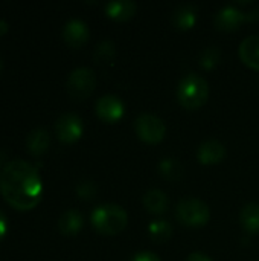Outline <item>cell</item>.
Instances as JSON below:
<instances>
[{
	"label": "cell",
	"mask_w": 259,
	"mask_h": 261,
	"mask_svg": "<svg viewBox=\"0 0 259 261\" xmlns=\"http://www.w3.org/2000/svg\"><path fill=\"white\" fill-rule=\"evenodd\" d=\"M82 226H84V217L78 210H67L58 219V231L66 237L78 236Z\"/></svg>",
	"instance_id": "15"
},
{
	"label": "cell",
	"mask_w": 259,
	"mask_h": 261,
	"mask_svg": "<svg viewBox=\"0 0 259 261\" xmlns=\"http://www.w3.org/2000/svg\"><path fill=\"white\" fill-rule=\"evenodd\" d=\"M256 18H258V12H244L243 9L238 8V5H226L217 12L214 23L218 31L232 32V31L238 29L241 26V23H244L247 20L252 21Z\"/></svg>",
	"instance_id": "7"
},
{
	"label": "cell",
	"mask_w": 259,
	"mask_h": 261,
	"mask_svg": "<svg viewBox=\"0 0 259 261\" xmlns=\"http://www.w3.org/2000/svg\"><path fill=\"white\" fill-rule=\"evenodd\" d=\"M6 231H8V220H6L5 214L0 211V239H3V237H5Z\"/></svg>",
	"instance_id": "26"
},
{
	"label": "cell",
	"mask_w": 259,
	"mask_h": 261,
	"mask_svg": "<svg viewBox=\"0 0 259 261\" xmlns=\"http://www.w3.org/2000/svg\"><path fill=\"white\" fill-rule=\"evenodd\" d=\"M157 173L169 182H179L185 176L183 164L176 158H163L157 164Z\"/></svg>",
	"instance_id": "19"
},
{
	"label": "cell",
	"mask_w": 259,
	"mask_h": 261,
	"mask_svg": "<svg viewBox=\"0 0 259 261\" xmlns=\"http://www.w3.org/2000/svg\"><path fill=\"white\" fill-rule=\"evenodd\" d=\"M96 193H98V187L90 180H84V182L78 184V187H76V194L82 200H92L96 196Z\"/></svg>",
	"instance_id": "23"
},
{
	"label": "cell",
	"mask_w": 259,
	"mask_h": 261,
	"mask_svg": "<svg viewBox=\"0 0 259 261\" xmlns=\"http://www.w3.org/2000/svg\"><path fill=\"white\" fill-rule=\"evenodd\" d=\"M8 29H9L8 23H6L5 20H0V37H2V35H5V34L8 32Z\"/></svg>",
	"instance_id": "27"
},
{
	"label": "cell",
	"mask_w": 259,
	"mask_h": 261,
	"mask_svg": "<svg viewBox=\"0 0 259 261\" xmlns=\"http://www.w3.org/2000/svg\"><path fill=\"white\" fill-rule=\"evenodd\" d=\"M240 225L249 236L259 234V203H246L240 213Z\"/></svg>",
	"instance_id": "17"
},
{
	"label": "cell",
	"mask_w": 259,
	"mask_h": 261,
	"mask_svg": "<svg viewBox=\"0 0 259 261\" xmlns=\"http://www.w3.org/2000/svg\"><path fill=\"white\" fill-rule=\"evenodd\" d=\"M186 261H212L206 254H203V252H192V254H189L188 255V258Z\"/></svg>",
	"instance_id": "25"
},
{
	"label": "cell",
	"mask_w": 259,
	"mask_h": 261,
	"mask_svg": "<svg viewBox=\"0 0 259 261\" xmlns=\"http://www.w3.org/2000/svg\"><path fill=\"white\" fill-rule=\"evenodd\" d=\"M90 223L102 236H118L127 228L128 214L116 203H104L92 211Z\"/></svg>",
	"instance_id": "2"
},
{
	"label": "cell",
	"mask_w": 259,
	"mask_h": 261,
	"mask_svg": "<svg viewBox=\"0 0 259 261\" xmlns=\"http://www.w3.org/2000/svg\"><path fill=\"white\" fill-rule=\"evenodd\" d=\"M209 83L198 73L185 75L177 86V101L186 110H197L209 99Z\"/></svg>",
	"instance_id": "3"
},
{
	"label": "cell",
	"mask_w": 259,
	"mask_h": 261,
	"mask_svg": "<svg viewBox=\"0 0 259 261\" xmlns=\"http://www.w3.org/2000/svg\"><path fill=\"white\" fill-rule=\"evenodd\" d=\"M93 58L101 66H110L116 58V46H114V43L110 41V40H102L101 43H98V46H96V49L93 52Z\"/></svg>",
	"instance_id": "21"
},
{
	"label": "cell",
	"mask_w": 259,
	"mask_h": 261,
	"mask_svg": "<svg viewBox=\"0 0 259 261\" xmlns=\"http://www.w3.org/2000/svg\"><path fill=\"white\" fill-rule=\"evenodd\" d=\"M0 193L3 200L18 211L34 210L43 197V182L34 165L14 159L0 174Z\"/></svg>",
	"instance_id": "1"
},
{
	"label": "cell",
	"mask_w": 259,
	"mask_h": 261,
	"mask_svg": "<svg viewBox=\"0 0 259 261\" xmlns=\"http://www.w3.org/2000/svg\"><path fill=\"white\" fill-rule=\"evenodd\" d=\"M2 67H3V61H2V57H0V72H2Z\"/></svg>",
	"instance_id": "28"
},
{
	"label": "cell",
	"mask_w": 259,
	"mask_h": 261,
	"mask_svg": "<svg viewBox=\"0 0 259 261\" xmlns=\"http://www.w3.org/2000/svg\"><path fill=\"white\" fill-rule=\"evenodd\" d=\"M147 231L150 239L156 243H166L172 237V225L166 219H156L150 222Z\"/></svg>",
	"instance_id": "20"
},
{
	"label": "cell",
	"mask_w": 259,
	"mask_h": 261,
	"mask_svg": "<svg viewBox=\"0 0 259 261\" xmlns=\"http://www.w3.org/2000/svg\"><path fill=\"white\" fill-rule=\"evenodd\" d=\"M67 93L76 101L87 99L96 87V75L90 67H76L70 72L67 83Z\"/></svg>",
	"instance_id": "6"
},
{
	"label": "cell",
	"mask_w": 259,
	"mask_h": 261,
	"mask_svg": "<svg viewBox=\"0 0 259 261\" xmlns=\"http://www.w3.org/2000/svg\"><path fill=\"white\" fill-rule=\"evenodd\" d=\"M198 20V8L192 3L179 5L171 15V24L179 31H188L195 26Z\"/></svg>",
	"instance_id": "12"
},
{
	"label": "cell",
	"mask_w": 259,
	"mask_h": 261,
	"mask_svg": "<svg viewBox=\"0 0 259 261\" xmlns=\"http://www.w3.org/2000/svg\"><path fill=\"white\" fill-rule=\"evenodd\" d=\"M137 12V5L131 0H113L105 3V15L114 21H128Z\"/></svg>",
	"instance_id": "13"
},
{
	"label": "cell",
	"mask_w": 259,
	"mask_h": 261,
	"mask_svg": "<svg viewBox=\"0 0 259 261\" xmlns=\"http://www.w3.org/2000/svg\"><path fill=\"white\" fill-rule=\"evenodd\" d=\"M96 116L105 124H116L125 115V104L118 95H104L95 104Z\"/></svg>",
	"instance_id": "9"
},
{
	"label": "cell",
	"mask_w": 259,
	"mask_h": 261,
	"mask_svg": "<svg viewBox=\"0 0 259 261\" xmlns=\"http://www.w3.org/2000/svg\"><path fill=\"white\" fill-rule=\"evenodd\" d=\"M61 35H63L64 43L69 47L79 49V47H82L89 41L90 29H89V26H87V23L84 20L72 18V20H69L64 24V28L61 31Z\"/></svg>",
	"instance_id": "10"
},
{
	"label": "cell",
	"mask_w": 259,
	"mask_h": 261,
	"mask_svg": "<svg viewBox=\"0 0 259 261\" xmlns=\"http://www.w3.org/2000/svg\"><path fill=\"white\" fill-rule=\"evenodd\" d=\"M221 61V50L217 46H209L200 54V66L206 70H212Z\"/></svg>",
	"instance_id": "22"
},
{
	"label": "cell",
	"mask_w": 259,
	"mask_h": 261,
	"mask_svg": "<svg viewBox=\"0 0 259 261\" xmlns=\"http://www.w3.org/2000/svg\"><path fill=\"white\" fill-rule=\"evenodd\" d=\"M84 133L82 119L76 113H63L55 122V135L63 144H75Z\"/></svg>",
	"instance_id": "8"
},
{
	"label": "cell",
	"mask_w": 259,
	"mask_h": 261,
	"mask_svg": "<svg viewBox=\"0 0 259 261\" xmlns=\"http://www.w3.org/2000/svg\"><path fill=\"white\" fill-rule=\"evenodd\" d=\"M143 208L151 214H165L169 210V197L162 190H150L142 197Z\"/></svg>",
	"instance_id": "16"
},
{
	"label": "cell",
	"mask_w": 259,
	"mask_h": 261,
	"mask_svg": "<svg viewBox=\"0 0 259 261\" xmlns=\"http://www.w3.org/2000/svg\"><path fill=\"white\" fill-rule=\"evenodd\" d=\"M238 55L246 66L259 72V35L246 37L240 43Z\"/></svg>",
	"instance_id": "14"
},
{
	"label": "cell",
	"mask_w": 259,
	"mask_h": 261,
	"mask_svg": "<svg viewBox=\"0 0 259 261\" xmlns=\"http://www.w3.org/2000/svg\"><path fill=\"white\" fill-rule=\"evenodd\" d=\"M49 145H50V136H49L47 130H44V128H35L26 138V147H27L29 154H32V156L44 154L47 151Z\"/></svg>",
	"instance_id": "18"
},
{
	"label": "cell",
	"mask_w": 259,
	"mask_h": 261,
	"mask_svg": "<svg viewBox=\"0 0 259 261\" xmlns=\"http://www.w3.org/2000/svg\"><path fill=\"white\" fill-rule=\"evenodd\" d=\"M130 261H162L160 257L151 251H142V252H137L131 257Z\"/></svg>",
	"instance_id": "24"
},
{
	"label": "cell",
	"mask_w": 259,
	"mask_h": 261,
	"mask_svg": "<svg viewBox=\"0 0 259 261\" xmlns=\"http://www.w3.org/2000/svg\"><path fill=\"white\" fill-rule=\"evenodd\" d=\"M176 219L179 223L188 226V228H202L208 225L211 219V210L206 202L195 199V197H188L182 199L174 210Z\"/></svg>",
	"instance_id": "4"
},
{
	"label": "cell",
	"mask_w": 259,
	"mask_h": 261,
	"mask_svg": "<svg viewBox=\"0 0 259 261\" xmlns=\"http://www.w3.org/2000/svg\"><path fill=\"white\" fill-rule=\"evenodd\" d=\"M226 147L217 139H208L200 144L197 150V159L203 165H215L226 159Z\"/></svg>",
	"instance_id": "11"
},
{
	"label": "cell",
	"mask_w": 259,
	"mask_h": 261,
	"mask_svg": "<svg viewBox=\"0 0 259 261\" xmlns=\"http://www.w3.org/2000/svg\"><path fill=\"white\" fill-rule=\"evenodd\" d=\"M134 132L142 142L156 145L165 139L166 125L162 118L153 113H140L134 119Z\"/></svg>",
	"instance_id": "5"
}]
</instances>
